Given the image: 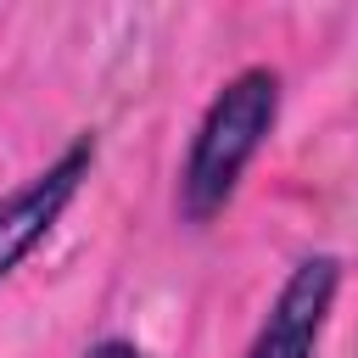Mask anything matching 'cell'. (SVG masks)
Returning a JSON list of instances; mask_svg holds the SVG:
<instances>
[{"label":"cell","mask_w":358,"mask_h":358,"mask_svg":"<svg viewBox=\"0 0 358 358\" xmlns=\"http://www.w3.org/2000/svg\"><path fill=\"white\" fill-rule=\"evenodd\" d=\"M84 358H151V352H140L134 341H95Z\"/></svg>","instance_id":"obj_4"},{"label":"cell","mask_w":358,"mask_h":358,"mask_svg":"<svg viewBox=\"0 0 358 358\" xmlns=\"http://www.w3.org/2000/svg\"><path fill=\"white\" fill-rule=\"evenodd\" d=\"M95 157H101L95 129H78L56 162H45L39 173H28L17 190L0 196V280L17 274V268L50 241V229L62 224V213L73 207V196L84 190Z\"/></svg>","instance_id":"obj_2"},{"label":"cell","mask_w":358,"mask_h":358,"mask_svg":"<svg viewBox=\"0 0 358 358\" xmlns=\"http://www.w3.org/2000/svg\"><path fill=\"white\" fill-rule=\"evenodd\" d=\"M280 95H285V84L274 67H241L207 101V112L190 134L185 168H179V218L185 224L201 229L235 201L241 173L252 168V157L263 151V140L280 123Z\"/></svg>","instance_id":"obj_1"},{"label":"cell","mask_w":358,"mask_h":358,"mask_svg":"<svg viewBox=\"0 0 358 358\" xmlns=\"http://www.w3.org/2000/svg\"><path fill=\"white\" fill-rule=\"evenodd\" d=\"M336 291H341V257H330V252L302 257L285 274V285L274 291L268 319L257 324L246 358H313L319 352V336L330 324Z\"/></svg>","instance_id":"obj_3"}]
</instances>
